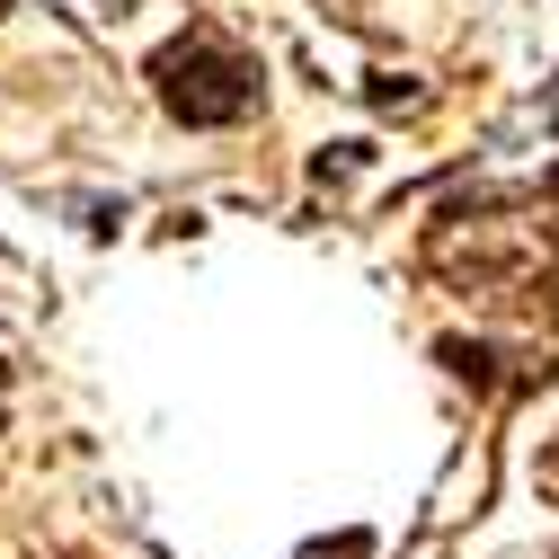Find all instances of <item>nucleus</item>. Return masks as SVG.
<instances>
[{"label":"nucleus","mask_w":559,"mask_h":559,"mask_svg":"<svg viewBox=\"0 0 559 559\" xmlns=\"http://www.w3.org/2000/svg\"><path fill=\"white\" fill-rule=\"evenodd\" d=\"M0 10H10V0H0Z\"/></svg>","instance_id":"obj_8"},{"label":"nucleus","mask_w":559,"mask_h":559,"mask_svg":"<svg viewBox=\"0 0 559 559\" xmlns=\"http://www.w3.org/2000/svg\"><path fill=\"white\" fill-rule=\"evenodd\" d=\"M152 98L169 107V124L187 133H214V124H249L266 107V62L249 45H231L223 27H187L152 53Z\"/></svg>","instance_id":"obj_1"},{"label":"nucleus","mask_w":559,"mask_h":559,"mask_svg":"<svg viewBox=\"0 0 559 559\" xmlns=\"http://www.w3.org/2000/svg\"><path fill=\"white\" fill-rule=\"evenodd\" d=\"M533 311L559 329V231H550V266H542V285H533Z\"/></svg>","instance_id":"obj_4"},{"label":"nucleus","mask_w":559,"mask_h":559,"mask_svg":"<svg viewBox=\"0 0 559 559\" xmlns=\"http://www.w3.org/2000/svg\"><path fill=\"white\" fill-rule=\"evenodd\" d=\"M294 559H373V533H365V524H346V533H320V542H302Z\"/></svg>","instance_id":"obj_3"},{"label":"nucleus","mask_w":559,"mask_h":559,"mask_svg":"<svg viewBox=\"0 0 559 559\" xmlns=\"http://www.w3.org/2000/svg\"><path fill=\"white\" fill-rule=\"evenodd\" d=\"M0 427H10V356H0Z\"/></svg>","instance_id":"obj_5"},{"label":"nucleus","mask_w":559,"mask_h":559,"mask_svg":"<svg viewBox=\"0 0 559 559\" xmlns=\"http://www.w3.org/2000/svg\"><path fill=\"white\" fill-rule=\"evenodd\" d=\"M436 356H444L453 382H471V391H488V400H533V391H550V356H507V346H488V337H444Z\"/></svg>","instance_id":"obj_2"},{"label":"nucleus","mask_w":559,"mask_h":559,"mask_svg":"<svg viewBox=\"0 0 559 559\" xmlns=\"http://www.w3.org/2000/svg\"><path fill=\"white\" fill-rule=\"evenodd\" d=\"M550 143H559V72H550Z\"/></svg>","instance_id":"obj_6"},{"label":"nucleus","mask_w":559,"mask_h":559,"mask_svg":"<svg viewBox=\"0 0 559 559\" xmlns=\"http://www.w3.org/2000/svg\"><path fill=\"white\" fill-rule=\"evenodd\" d=\"M107 10H133V0H107Z\"/></svg>","instance_id":"obj_7"}]
</instances>
